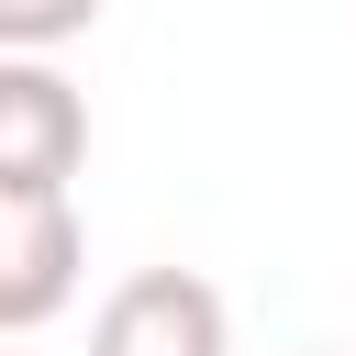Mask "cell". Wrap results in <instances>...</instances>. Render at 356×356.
<instances>
[{
  "instance_id": "cell-1",
  "label": "cell",
  "mask_w": 356,
  "mask_h": 356,
  "mask_svg": "<svg viewBox=\"0 0 356 356\" xmlns=\"http://www.w3.org/2000/svg\"><path fill=\"white\" fill-rule=\"evenodd\" d=\"M89 234L67 189H0V334H44L78 300Z\"/></svg>"
},
{
  "instance_id": "cell-2",
  "label": "cell",
  "mask_w": 356,
  "mask_h": 356,
  "mask_svg": "<svg viewBox=\"0 0 356 356\" xmlns=\"http://www.w3.org/2000/svg\"><path fill=\"white\" fill-rule=\"evenodd\" d=\"M89 356H234L222 289H211V278H189V267H134V278L100 300Z\"/></svg>"
},
{
  "instance_id": "cell-3",
  "label": "cell",
  "mask_w": 356,
  "mask_h": 356,
  "mask_svg": "<svg viewBox=\"0 0 356 356\" xmlns=\"http://www.w3.org/2000/svg\"><path fill=\"white\" fill-rule=\"evenodd\" d=\"M89 156V100L44 56H0V189H67Z\"/></svg>"
},
{
  "instance_id": "cell-4",
  "label": "cell",
  "mask_w": 356,
  "mask_h": 356,
  "mask_svg": "<svg viewBox=\"0 0 356 356\" xmlns=\"http://www.w3.org/2000/svg\"><path fill=\"white\" fill-rule=\"evenodd\" d=\"M89 22H100V0H0V56H56Z\"/></svg>"
},
{
  "instance_id": "cell-5",
  "label": "cell",
  "mask_w": 356,
  "mask_h": 356,
  "mask_svg": "<svg viewBox=\"0 0 356 356\" xmlns=\"http://www.w3.org/2000/svg\"><path fill=\"white\" fill-rule=\"evenodd\" d=\"M312 356H334V345H312Z\"/></svg>"
}]
</instances>
